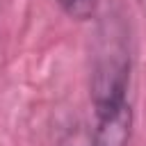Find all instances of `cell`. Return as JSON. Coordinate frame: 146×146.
<instances>
[{
  "instance_id": "cell-1",
  "label": "cell",
  "mask_w": 146,
  "mask_h": 146,
  "mask_svg": "<svg viewBox=\"0 0 146 146\" xmlns=\"http://www.w3.org/2000/svg\"><path fill=\"white\" fill-rule=\"evenodd\" d=\"M91 68V100L96 114L128 105L130 55L116 25H105L98 34Z\"/></svg>"
},
{
  "instance_id": "cell-3",
  "label": "cell",
  "mask_w": 146,
  "mask_h": 146,
  "mask_svg": "<svg viewBox=\"0 0 146 146\" xmlns=\"http://www.w3.org/2000/svg\"><path fill=\"white\" fill-rule=\"evenodd\" d=\"M71 18L75 21H87L94 16V9H96V0H55Z\"/></svg>"
},
{
  "instance_id": "cell-2",
  "label": "cell",
  "mask_w": 146,
  "mask_h": 146,
  "mask_svg": "<svg viewBox=\"0 0 146 146\" xmlns=\"http://www.w3.org/2000/svg\"><path fill=\"white\" fill-rule=\"evenodd\" d=\"M132 128V110L130 103L110 112L96 114V123L91 128L94 146H128Z\"/></svg>"
},
{
  "instance_id": "cell-5",
  "label": "cell",
  "mask_w": 146,
  "mask_h": 146,
  "mask_svg": "<svg viewBox=\"0 0 146 146\" xmlns=\"http://www.w3.org/2000/svg\"><path fill=\"white\" fill-rule=\"evenodd\" d=\"M137 5H139V9L146 14V0H137Z\"/></svg>"
},
{
  "instance_id": "cell-4",
  "label": "cell",
  "mask_w": 146,
  "mask_h": 146,
  "mask_svg": "<svg viewBox=\"0 0 146 146\" xmlns=\"http://www.w3.org/2000/svg\"><path fill=\"white\" fill-rule=\"evenodd\" d=\"M59 146H94L91 130H87V128H82V125H75V128H71V130L62 137Z\"/></svg>"
}]
</instances>
